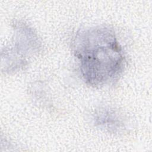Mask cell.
<instances>
[{
	"mask_svg": "<svg viewBox=\"0 0 152 152\" xmlns=\"http://www.w3.org/2000/svg\"><path fill=\"white\" fill-rule=\"evenodd\" d=\"M95 123L109 132H119L122 129V122L118 115L113 110L103 109L96 113Z\"/></svg>",
	"mask_w": 152,
	"mask_h": 152,
	"instance_id": "7a4b0ae2",
	"label": "cell"
},
{
	"mask_svg": "<svg viewBox=\"0 0 152 152\" xmlns=\"http://www.w3.org/2000/svg\"><path fill=\"white\" fill-rule=\"evenodd\" d=\"M73 50L83 78L92 87H102L116 80L124 69L125 58L115 32L106 27L78 31Z\"/></svg>",
	"mask_w": 152,
	"mask_h": 152,
	"instance_id": "6da1fadb",
	"label": "cell"
}]
</instances>
